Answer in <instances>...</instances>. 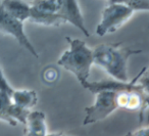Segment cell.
Segmentation results:
<instances>
[{
	"instance_id": "obj_1",
	"label": "cell",
	"mask_w": 149,
	"mask_h": 136,
	"mask_svg": "<svg viewBox=\"0 0 149 136\" xmlns=\"http://www.w3.org/2000/svg\"><path fill=\"white\" fill-rule=\"evenodd\" d=\"M142 52L141 49L124 47L120 43H104L93 49L94 64L103 68L112 79L120 82H129L128 60L133 54Z\"/></svg>"
},
{
	"instance_id": "obj_7",
	"label": "cell",
	"mask_w": 149,
	"mask_h": 136,
	"mask_svg": "<svg viewBox=\"0 0 149 136\" xmlns=\"http://www.w3.org/2000/svg\"><path fill=\"white\" fill-rule=\"evenodd\" d=\"M57 13L62 18L64 23H70L81 30L86 37L90 34L84 23V18L79 6V2L74 0H59V9Z\"/></svg>"
},
{
	"instance_id": "obj_9",
	"label": "cell",
	"mask_w": 149,
	"mask_h": 136,
	"mask_svg": "<svg viewBox=\"0 0 149 136\" xmlns=\"http://www.w3.org/2000/svg\"><path fill=\"white\" fill-rule=\"evenodd\" d=\"M29 21H31L34 24H37V25L47 26V27H59V26L65 24L58 13H45V11H38L33 6H31L30 8Z\"/></svg>"
},
{
	"instance_id": "obj_5",
	"label": "cell",
	"mask_w": 149,
	"mask_h": 136,
	"mask_svg": "<svg viewBox=\"0 0 149 136\" xmlns=\"http://www.w3.org/2000/svg\"><path fill=\"white\" fill-rule=\"evenodd\" d=\"M0 32L13 36L24 48H26L28 51L31 52L32 55L38 57V53L35 47L32 45V43L28 39L25 33L24 23L11 17L9 13H7L2 8L1 5H0Z\"/></svg>"
},
{
	"instance_id": "obj_13",
	"label": "cell",
	"mask_w": 149,
	"mask_h": 136,
	"mask_svg": "<svg viewBox=\"0 0 149 136\" xmlns=\"http://www.w3.org/2000/svg\"><path fill=\"white\" fill-rule=\"evenodd\" d=\"M31 6L45 13H57L59 9V0H36L32 1Z\"/></svg>"
},
{
	"instance_id": "obj_11",
	"label": "cell",
	"mask_w": 149,
	"mask_h": 136,
	"mask_svg": "<svg viewBox=\"0 0 149 136\" xmlns=\"http://www.w3.org/2000/svg\"><path fill=\"white\" fill-rule=\"evenodd\" d=\"M11 102L24 109H30L38 101L37 92L34 90H13L10 95Z\"/></svg>"
},
{
	"instance_id": "obj_14",
	"label": "cell",
	"mask_w": 149,
	"mask_h": 136,
	"mask_svg": "<svg viewBox=\"0 0 149 136\" xmlns=\"http://www.w3.org/2000/svg\"><path fill=\"white\" fill-rule=\"evenodd\" d=\"M30 114V109H24V107H21L19 105H15L11 102L10 107H9L8 109V115L11 119L15 122H19L21 124H24L26 125V122H27V118Z\"/></svg>"
},
{
	"instance_id": "obj_18",
	"label": "cell",
	"mask_w": 149,
	"mask_h": 136,
	"mask_svg": "<svg viewBox=\"0 0 149 136\" xmlns=\"http://www.w3.org/2000/svg\"><path fill=\"white\" fill-rule=\"evenodd\" d=\"M148 135H149L148 127H143V128H141V129L137 130V131L128 134L127 136H148Z\"/></svg>"
},
{
	"instance_id": "obj_19",
	"label": "cell",
	"mask_w": 149,
	"mask_h": 136,
	"mask_svg": "<svg viewBox=\"0 0 149 136\" xmlns=\"http://www.w3.org/2000/svg\"><path fill=\"white\" fill-rule=\"evenodd\" d=\"M47 136H70V135H65V134H50Z\"/></svg>"
},
{
	"instance_id": "obj_15",
	"label": "cell",
	"mask_w": 149,
	"mask_h": 136,
	"mask_svg": "<svg viewBox=\"0 0 149 136\" xmlns=\"http://www.w3.org/2000/svg\"><path fill=\"white\" fill-rule=\"evenodd\" d=\"M120 1V0H118ZM127 7L132 9L134 13L136 11H149V1L148 0H124L120 1Z\"/></svg>"
},
{
	"instance_id": "obj_6",
	"label": "cell",
	"mask_w": 149,
	"mask_h": 136,
	"mask_svg": "<svg viewBox=\"0 0 149 136\" xmlns=\"http://www.w3.org/2000/svg\"><path fill=\"white\" fill-rule=\"evenodd\" d=\"M85 89H88L90 92L96 93L101 92V91H113V92H132V91H140L142 92L145 96L148 97L143 90L139 86L135 84V79L132 80L131 82H120V81H116L114 79H103L101 81H97V82H87L83 85Z\"/></svg>"
},
{
	"instance_id": "obj_3",
	"label": "cell",
	"mask_w": 149,
	"mask_h": 136,
	"mask_svg": "<svg viewBox=\"0 0 149 136\" xmlns=\"http://www.w3.org/2000/svg\"><path fill=\"white\" fill-rule=\"evenodd\" d=\"M134 13L132 9L120 3L118 0L109 1L102 11L101 21L96 27V34L102 37L106 34L113 33L122 28Z\"/></svg>"
},
{
	"instance_id": "obj_17",
	"label": "cell",
	"mask_w": 149,
	"mask_h": 136,
	"mask_svg": "<svg viewBox=\"0 0 149 136\" xmlns=\"http://www.w3.org/2000/svg\"><path fill=\"white\" fill-rule=\"evenodd\" d=\"M0 90L4 91V92H6L9 95H11V93L13 91V87L9 85V83L7 82L6 78H5L4 74H3L1 66H0Z\"/></svg>"
},
{
	"instance_id": "obj_10",
	"label": "cell",
	"mask_w": 149,
	"mask_h": 136,
	"mask_svg": "<svg viewBox=\"0 0 149 136\" xmlns=\"http://www.w3.org/2000/svg\"><path fill=\"white\" fill-rule=\"evenodd\" d=\"M0 5L7 13H9L11 17L19 20L22 23L29 20L30 8H31L29 3L17 1V0H4L0 2Z\"/></svg>"
},
{
	"instance_id": "obj_8",
	"label": "cell",
	"mask_w": 149,
	"mask_h": 136,
	"mask_svg": "<svg viewBox=\"0 0 149 136\" xmlns=\"http://www.w3.org/2000/svg\"><path fill=\"white\" fill-rule=\"evenodd\" d=\"M27 136H47L45 114L39 111H30L26 122Z\"/></svg>"
},
{
	"instance_id": "obj_2",
	"label": "cell",
	"mask_w": 149,
	"mask_h": 136,
	"mask_svg": "<svg viewBox=\"0 0 149 136\" xmlns=\"http://www.w3.org/2000/svg\"><path fill=\"white\" fill-rule=\"evenodd\" d=\"M65 38L70 43V49L63 52L57 64L74 74L83 86L88 81L91 67L94 64L93 50L88 47L83 40Z\"/></svg>"
},
{
	"instance_id": "obj_4",
	"label": "cell",
	"mask_w": 149,
	"mask_h": 136,
	"mask_svg": "<svg viewBox=\"0 0 149 136\" xmlns=\"http://www.w3.org/2000/svg\"><path fill=\"white\" fill-rule=\"evenodd\" d=\"M118 92L113 91H101L96 93L94 104L85 107L86 116L83 121V125L93 124L102 121L111 115L116 109H118Z\"/></svg>"
},
{
	"instance_id": "obj_16",
	"label": "cell",
	"mask_w": 149,
	"mask_h": 136,
	"mask_svg": "<svg viewBox=\"0 0 149 136\" xmlns=\"http://www.w3.org/2000/svg\"><path fill=\"white\" fill-rule=\"evenodd\" d=\"M58 76H59L58 71L55 68H53V67H48L43 72V80L45 82L49 83V84L55 82L57 80Z\"/></svg>"
},
{
	"instance_id": "obj_12",
	"label": "cell",
	"mask_w": 149,
	"mask_h": 136,
	"mask_svg": "<svg viewBox=\"0 0 149 136\" xmlns=\"http://www.w3.org/2000/svg\"><path fill=\"white\" fill-rule=\"evenodd\" d=\"M11 104L10 95L4 91L0 90V120L10 126H17V122H15L8 115V109Z\"/></svg>"
}]
</instances>
